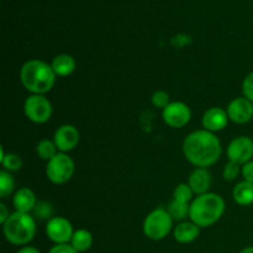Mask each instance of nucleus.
I'll return each instance as SVG.
<instances>
[{
  "label": "nucleus",
  "instance_id": "26",
  "mask_svg": "<svg viewBox=\"0 0 253 253\" xmlns=\"http://www.w3.org/2000/svg\"><path fill=\"white\" fill-rule=\"evenodd\" d=\"M151 103H152V105L155 106L156 109H161V110H163V109L167 108L172 101H170V96L167 91L156 90L155 93L152 94V96H151Z\"/></svg>",
  "mask_w": 253,
  "mask_h": 253
},
{
  "label": "nucleus",
  "instance_id": "2",
  "mask_svg": "<svg viewBox=\"0 0 253 253\" xmlns=\"http://www.w3.org/2000/svg\"><path fill=\"white\" fill-rule=\"evenodd\" d=\"M56 79L51 64L42 59H29L20 68V82L31 94L46 95L53 89Z\"/></svg>",
  "mask_w": 253,
  "mask_h": 253
},
{
  "label": "nucleus",
  "instance_id": "29",
  "mask_svg": "<svg viewBox=\"0 0 253 253\" xmlns=\"http://www.w3.org/2000/svg\"><path fill=\"white\" fill-rule=\"evenodd\" d=\"M241 174L244 177V180L253 184V160L241 166Z\"/></svg>",
  "mask_w": 253,
  "mask_h": 253
},
{
  "label": "nucleus",
  "instance_id": "11",
  "mask_svg": "<svg viewBox=\"0 0 253 253\" xmlns=\"http://www.w3.org/2000/svg\"><path fill=\"white\" fill-rule=\"evenodd\" d=\"M53 141L59 152L68 153L71 151L76 150L77 146L79 145L81 133H79V130L74 125L64 124V125H61L54 131Z\"/></svg>",
  "mask_w": 253,
  "mask_h": 253
},
{
  "label": "nucleus",
  "instance_id": "25",
  "mask_svg": "<svg viewBox=\"0 0 253 253\" xmlns=\"http://www.w3.org/2000/svg\"><path fill=\"white\" fill-rule=\"evenodd\" d=\"M53 212V207H52L51 203L41 200V202L37 203L32 214H34V216H36L37 219L47 220V221H48V220H51L52 217L54 216Z\"/></svg>",
  "mask_w": 253,
  "mask_h": 253
},
{
  "label": "nucleus",
  "instance_id": "31",
  "mask_svg": "<svg viewBox=\"0 0 253 253\" xmlns=\"http://www.w3.org/2000/svg\"><path fill=\"white\" fill-rule=\"evenodd\" d=\"M48 253H79V252H77L69 244H64V245H54V246L49 250Z\"/></svg>",
  "mask_w": 253,
  "mask_h": 253
},
{
  "label": "nucleus",
  "instance_id": "9",
  "mask_svg": "<svg viewBox=\"0 0 253 253\" xmlns=\"http://www.w3.org/2000/svg\"><path fill=\"white\" fill-rule=\"evenodd\" d=\"M74 231L72 222L63 216H53L46 224V236L54 245L69 244Z\"/></svg>",
  "mask_w": 253,
  "mask_h": 253
},
{
  "label": "nucleus",
  "instance_id": "23",
  "mask_svg": "<svg viewBox=\"0 0 253 253\" xmlns=\"http://www.w3.org/2000/svg\"><path fill=\"white\" fill-rule=\"evenodd\" d=\"M15 187H16V183H15L11 173L2 169L0 172V198L5 199L9 195H11L14 193Z\"/></svg>",
  "mask_w": 253,
  "mask_h": 253
},
{
  "label": "nucleus",
  "instance_id": "15",
  "mask_svg": "<svg viewBox=\"0 0 253 253\" xmlns=\"http://www.w3.org/2000/svg\"><path fill=\"white\" fill-rule=\"evenodd\" d=\"M187 183L197 197L205 194V193H209L210 187H211V174L208 168H195L188 177Z\"/></svg>",
  "mask_w": 253,
  "mask_h": 253
},
{
  "label": "nucleus",
  "instance_id": "32",
  "mask_svg": "<svg viewBox=\"0 0 253 253\" xmlns=\"http://www.w3.org/2000/svg\"><path fill=\"white\" fill-rule=\"evenodd\" d=\"M10 215H11V214H10V211H9V209H7L6 204H5L4 202L0 203V224L4 225L5 222H6V220L9 219Z\"/></svg>",
  "mask_w": 253,
  "mask_h": 253
},
{
  "label": "nucleus",
  "instance_id": "3",
  "mask_svg": "<svg viewBox=\"0 0 253 253\" xmlns=\"http://www.w3.org/2000/svg\"><path fill=\"white\" fill-rule=\"evenodd\" d=\"M225 200L216 193L198 195L190 203L189 219L200 229H207L216 224L225 212Z\"/></svg>",
  "mask_w": 253,
  "mask_h": 253
},
{
  "label": "nucleus",
  "instance_id": "1",
  "mask_svg": "<svg viewBox=\"0 0 253 253\" xmlns=\"http://www.w3.org/2000/svg\"><path fill=\"white\" fill-rule=\"evenodd\" d=\"M182 151L185 160L195 168H208L220 160L222 146L215 133L202 128L193 131L184 138Z\"/></svg>",
  "mask_w": 253,
  "mask_h": 253
},
{
  "label": "nucleus",
  "instance_id": "18",
  "mask_svg": "<svg viewBox=\"0 0 253 253\" xmlns=\"http://www.w3.org/2000/svg\"><path fill=\"white\" fill-rule=\"evenodd\" d=\"M234 202L240 207H250L253 204V184L246 180L237 183L232 190Z\"/></svg>",
  "mask_w": 253,
  "mask_h": 253
},
{
  "label": "nucleus",
  "instance_id": "21",
  "mask_svg": "<svg viewBox=\"0 0 253 253\" xmlns=\"http://www.w3.org/2000/svg\"><path fill=\"white\" fill-rule=\"evenodd\" d=\"M0 163H1L4 170L7 172H17L22 168V160L16 153H6L4 148H1V156H0Z\"/></svg>",
  "mask_w": 253,
  "mask_h": 253
},
{
  "label": "nucleus",
  "instance_id": "12",
  "mask_svg": "<svg viewBox=\"0 0 253 253\" xmlns=\"http://www.w3.org/2000/svg\"><path fill=\"white\" fill-rule=\"evenodd\" d=\"M226 111L230 121L237 125H244L253 120V103L244 95L232 99Z\"/></svg>",
  "mask_w": 253,
  "mask_h": 253
},
{
  "label": "nucleus",
  "instance_id": "24",
  "mask_svg": "<svg viewBox=\"0 0 253 253\" xmlns=\"http://www.w3.org/2000/svg\"><path fill=\"white\" fill-rule=\"evenodd\" d=\"M194 192L188 183H180L173 190V200L183 204H190L194 200Z\"/></svg>",
  "mask_w": 253,
  "mask_h": 253
},
{
  "label": "nucleus",
  "instance_id": "10",
  "mask_svg": "<svg viewBox=\"0 0 253 253\" xmlns=\"http://www.w3.org/2000/svg\"><path fill=\"white\" fill-rule=\"evenodd\" d=\"M226 155L229 161L244 166L253 158V140L249 136H237L227 146Z\"/></svg>",
  "mask_w": 253,
  "mask_h": 253
},
{
  "label": "nucleus",
  "instance_id": "8",
  "mask_svg": "<svg viewBox=\"0 0 253 253\" xmlns=\"http://www.w3.org/2000/svg\"><path fill=\"white\" fill-rule=\"evenodd\" d=\"M192 109L183 101H172L162 110V119L168 127L183 128L192 120Z\"/></svg>",
  "mask_w": 253,
  "mask_h": 253
},
{
  "label": "nucleus",
  "instance_id": "5",
  "mask_svg": "<svg viewBox=\"0 0 253 253\" xmlns=\"http://www.w3.org/2000/svg\"><path fill=\"white\" fill-rule=\"evenodd\" d=\"M174 229V220L167 209L157 208L145 217L142 224L143 234L152 241L165 240Z\"/></svg>",
  "mask_w": 253,
  "mask_h": 253
},
{
  "label": "nucleus",
  "instance_id": "33",
  "mask_svg": "<svg viewBox=\"0 0 253 253\" xmlns=\"http://www.w3.org/2000/svg\"><path fill=\"white\" fill-rule=\"evenodd\" d=\"M16 253H41V252H40V250L36 249V247L27 245V246H22Z\"/></svg>",
  "mask_w": 253,
  "mask_h": 253
},
{
  "label": "nucleus",
  "instance_id": "16",
  "mask_svg": "<svg viewBox=\"0 0 253 253\" xmlns=\"http://www.w3.org/2000/svg\"><path fill=\"white\" fill-rule=\"evenodd\" d=\"M200 227L192 220H184L178 222L173 229V237L178 244H192L199 237Z\"/></svg>",
  "mask_w": 253,
  "mask_h": 253
},
{
  "label": "nucleus",
  "instance_id": "14",
  "mask_svg": "<svg viewBox=\"0 0 253 253\" xmlns=\"http://www.w3.org/2000/svg\"><path fill=\"white\" fill-rule=\"evenodd\" d=\"M37 198L36 194L34 193V190L30 189L27 187L20 188L19 190H16L12 197V207H14L15 211L19 212H30L34 211L35 207L37 205Z\"/></svg>",
  "mask_w": 253,
  "mask_h": 253
},
{
  "label": "nucleus",
  "instance_id": "17",
  "mask_svg": "<svg viewBox=\"0 0 253 253\" xmlns=\"http://www.w3.org/2000/svg\"><path fill=\"white\" fill-rule=\"evenodd\" d=\"M51 67L57 77L66 78L72 76L77 68V62L73 56L68 53H61L53 57L51 62Z\"/></svg>",
  "mask_w": 253,
  "mask_h": 253
},
{
  "label": "nucleus",
  "instance_id": "6",
  "mask_svg": "<svg viewBox=\"0 0 253 253\" xmlns=\"http://www.w3.org/2000/svg\"><path fill=\"white\" fill-rule=\"evenodd\" d=\"M74 172L76 163L68 153L58 152L46 165V177L52 184H66L72 179Z\"/></svg>",
  "mask_w": 253,
  "mask_h": 253
},
{
  "label": "nucleus",
  "instance_id": "7",
  "mask_svg": "<svg viewBox=\"0 0 253 253\" xmlns=\"http://www.w3.org/2000/svg\"><path fill=\"white\" fill-rule=\"evenodd\" d=\"M24 114L31 123L42 125L51 120L53 106L46 95L30 94L24 103Z\"/></svg>",
  "mask_w": 253,
  "mask_h": 253
},
{
  "label": "nucleus",
  "instance_id": "22",
  "mask_svg": "<svg viewBox=\"0 0 253 253\" xmlns=\"http://www.w3.org/2000/svg\"><path fill=\"white\" fill-rule=\"evenodd\" d=\"M167 210L174 221H184L189 216L190 204H183V203H178L172 199V202L168 205Z\"/></svg>",
  "mask_w": 253,
  "mask_h": 253
},
{
  "label": "nucleus",
  "instance_id": "30",
  "mask_svg": "<svg viewBox=\"0 0 253 253\" xmlns=\"http://www.w3.org/2000/svg\"><path fill=\"white\" fill-rule=\"evenodd\" d=\"M190 42H192V37L184 34H179L172 39V44L174 47H178V48H182V47L187 46Z\"/></svg>",
  "mask_w": 253,
  "mask_h": 253
},
{
  "label": "nucleus",
  "instance_id": "34",
  "mask_svg": "<svg viewBox=\"0 0 253 253\" xmlns=\"http://www.w3.org/2000/svg\"><path fill=\"white\" fill-rule=\"evenodd\" d=\"M239 253H253V246H249L245 247L244 250H241Z\"/></svg>",
  "mask_w": 253,
  "mask_h": 253
},
{
  "label": "nucleus",
  "instance_id": "28",
  "mask_svg": "<svg viewBox=\"0 0 253 253\" xmlns=\"http://www.w3.org/2000/svg\"><path fill=\"white\" fill-rule=\"evenodd\" d=\"M242 94L253 103V72L247 74L242 82Z\"/></svg>",
  "mask_w": 253,
  "mask_h": 253
},
{
  "label": "nucleus",
  "instance_id": "19",
  "mask_svg": "<svg viewBox=\"0 0 253 253\" xmlns=\"http://www.w3.org/2000/svg\"><path fill=\"white\" fill-rule=\"evenodd\" d=\"M93 242H94L93 235H91V232L89 231V230L78 229L74 231L69 245H71V246L73 247L77 252L84 253L91 249V246H93Z\"/></svg>",
  "mask_w": 253,
  "mask_h": 253
},
{
  "label": "nucleus",
  "instance_id": "27",
  "mask_svg": "<svg viewBox=\"0 0 253 253\" xmlns=\"http://www.w3.org/2000/svg\"><path fill=\"white\" fill-rule=\"evenodd\" d=\"M240 173H241V166L229 161V162L224 166L222 177H224V179L226 180V182H232V180H235L239 177Z\"/></svg>",
  "mask_w": 253,
  "mask_h": 253
},
{
  "label": "nucleus",
  "instance_id": "4",
  "mask_svg": "<svg viewBox=\"0 0 253 253\" xmlns=\"http://www.w3.org/2000/svg\"><path fill=\"white\" fill-rule=\"evenodd\" d=\"M37 232L36 221L31 214L14 211L2 225L5 240L14 246H27Z\"/></svg>",
  "mask_w": 253,
  "mask_h": 253
},
{
  "label": "nucleus",
  "instance_id": "35",
  "mask_svg": "<svg viewBox=\"0 0 253 253\" xmlns=\"http://www.w3.org/2000/svg\"><path fill=\"white\" fill-rule=\"evenodd\" d=\"M252 121H253V120H252Z\"/></svg>",
  "mask_w": 253,
  "mask_h": 253
},
{
  "label": "nucleus",
  "instance_id": "20",
  "mask_svg": "<svg viewBox=\"0 0 253 253\" xmlns=\"http://www.w3.org/2000/svg\"><path fill=\"white\" fill-rule=\"evenodd\" d=\"M58 148H57L56 143L53 140H48V138H43L40 141L36 146V155L40 160L46 161L48 162L49 160L54 157L58 153Z\"/></svg>",
  "mask_w": 253,
  "mask_h": 253
},
{
  "label": "nucleus",
  "instance_id": "13",
  "mask_svg": "<svg viewBox=\"0 0 253 253\" xmlns=\"http://www.w3.org/2000/svg\"><path fill=\"white\" fill-rule=\"evenodd\" d=\"M230 119L227 115V111L222 108L212 106L208 109L202 116V125L203 128L207 131H210L212 133L220 132L224 130L229 124Z\"/></svg>",
  "mask_w": 253,
  "mask_h": 253
}]
</instances>
